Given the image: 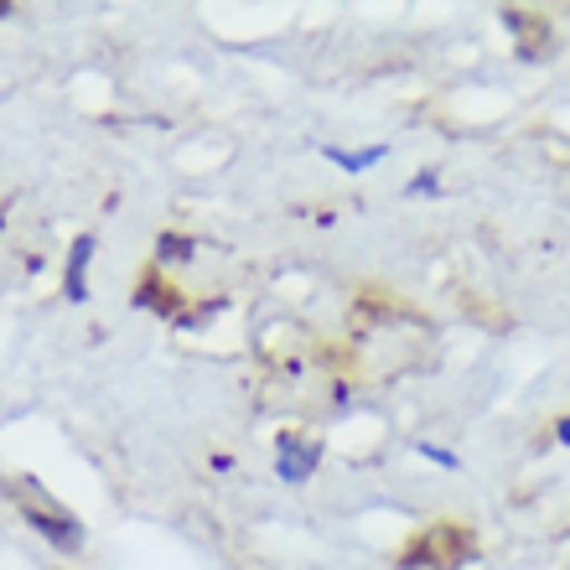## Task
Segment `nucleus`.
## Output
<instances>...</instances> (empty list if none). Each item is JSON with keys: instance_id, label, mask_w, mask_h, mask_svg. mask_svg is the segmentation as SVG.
I'll return each mask as SVG.
<instances>
[{"instance_id": "1", "label": "nucleus", "mask_w": 570, "mask_h": 570, "mask_svg": "<svg viewBox=\"0 0 570 570\" xmlns=\"http://www.w3.org/2000/svg\"><path fill=\"white\" fill-rule=\"evenodd\" d=\"M472 556H478V544H472V529H462V524H435V529H425L415 544H405V556H400V570H421V566H431V570H456V566H466Z\"/></svg>"}, {"instance_id": "2", "label": "nucleus", "mask_w": 570, "mask_h": 570, "mask_svg": "<svg viewBox=\"0 0 570 570\" xmlns=\"http://www.w3.org/2000/svg\"><path fill=\"white\" fill-rule=\"evenodd\" d=\"M21 524L37 529L62 556H78V550H83V524H78L68 509H58V503H42V509H37V503H21Z\"/></svg>"}, {"instance_id": "3", "label": "nucleus", "mask_w": 570, "mask_h": 570, "mask_svg": "<svg viewBox=\"0 0 570 570\" xmlns=\"http://www.w3.org/2000/svg\"><path fill=\"white\" fill-rule=\"evenodd\" d=\"M322 466V441L316 435H296V431H281L275 435V478L301 488Z\"/></svg>"}, {"instance_id": "4", "label": "nucleus", "mask_w": 570, "mask_h": 570, "mask_svg": "<svg viewBox=\"0 0 570 570\" xmlns=\"http://www.w3.org/2000/svg\"><path fill=\"white\" fill-rule=\"evenodd\" d=\"M130 306H136V312H156V316H166V322H177L187 301H181V291H171V285L161 281V265L150 259L146 271H140V285H136V296H130Z\"/></svg>"}, {"instance_id": "5", "label": "nucleus", "mask_w": 570, "mask_h": 570, "mask_svg": "<svg viewBox=\"0 0 570 570\" xmlns=\"http://www.w3.org/2000/svg\"><path fill=\"white\" fill-rule=\"evenodd\" d=\"M94 249H99V239H94V234H78L73 249H68V265H62V296L73 301V306L89 301V259H94Z\"/></svg>"}, {"instance_id": "6", "label": "nucleus", "mask_w": 570, "mask_h": 570, "mask_svg": "<svg viewBox=\"0 0 570 570\" xmlns=\"http://www.w3.org/2000/svg\"><path fill=\"white\" fill-rule=\"evenodd\" d=\"M390 156V146L379 140V146H363V150H343V146H322V161H332L337 171H347V177H358V171H368V166H379Z\"/></svg>"}, {"instance_id": "7", "label": "nucleus", "mask_w": 570, "mask_h": 570, "mask_svg": "<svg viewBox=\"0 0 570 570\" xmlns=\"http://www.w3.org/2000/svg\"><path fill=\"white\" fill-rule=\"evenodd\" d=\"M193 255H197V239L177 234V228L156 234V265H193Z\"/></svg>"}, {"instance_id": "8", "label": "nucleus", "mask_w": 570, "mask_h": 570, "mask_svg": "<svg viewBox=\"0 0 570 570\" xmlns=\"http://www.w3.org/2000/svg\"><path fill=\"white\" fill-rule=\"evenodd\" d=\"M224 306H228V301H203V312H181L177 322H171V327H177V332H187V327H203V322H213V316L224 312Z\"/></svg>"}, {"instance_id": "9", "label": "nucleus", "mask_w": 570, "mask_h": 570, "mask_svg": "<svg viewBox=\"0 0 570 570\" xmlns=\"http://www.w3.org/2000/svg\"><path fill=\"white\" fill-rule=\"evenodd\" d=\"M425 456V462H435V466H446V472H462V456H456V451H446V446H435V441H421V446H415Z\"/></svg>"}, {"instance_id": "10", "label": "nucleus", "mask_w": 570, "mask_h": 570, "mask_svg": "<svg viewBox=\"0 0 570 570\" xmlns=\"http://www.w3.org/2000/svg\"><path fill=\"white\" fill-rule=\"evenodd\" d=\"M435 193H441V177H435V166H421V171H415V181L405 187V197H435Z\"/></svg>"}, {"instance_id": "11", "label": "nucleus", "mask_w": 570, "mask_h": 570, "mask_svg": "<svg viewBox=\"0 0 570 570\" xmlns=\"http://www.w3.org/2000/svg\"><path fill=\"white\" fill-rule=\"evenodd\" d=\"M556 441H560V446H570V415H560V421H556Z\"/></svg>"}, {"instance_id": "12", "label": "nucleus", "mask_w": 570, "mask_h": 570, "mask_svg": "<svg viewBox=\"0 0 570 570\" xmlns=\"http://www.w3.org/2000/svg\"><path fill=\"white\" fill-rule=\"evenodd\" d=\"M16 11V6H11V0H0V21H6V16H11Z\"/></svg>"}]
</instances>
